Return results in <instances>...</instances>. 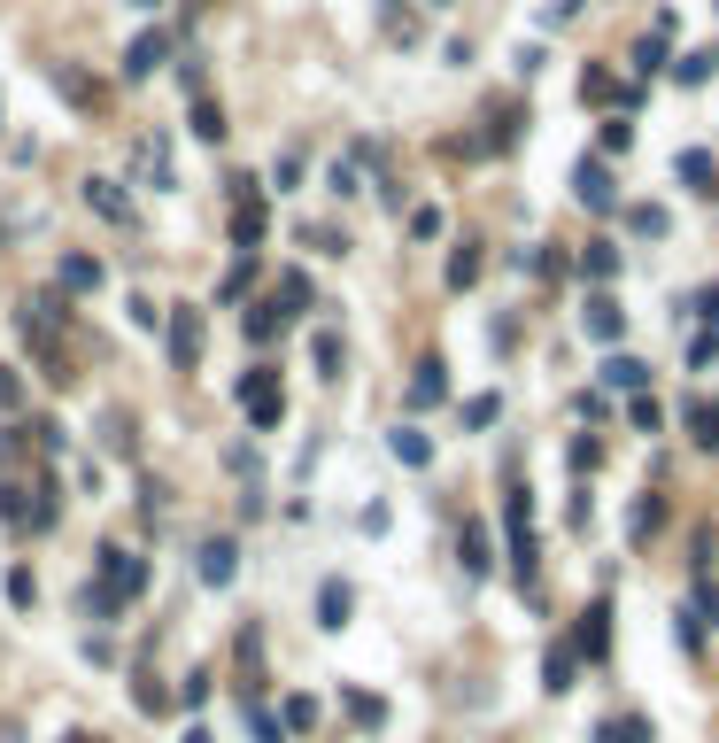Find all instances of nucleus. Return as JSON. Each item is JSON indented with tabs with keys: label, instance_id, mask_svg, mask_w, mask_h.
Here are the masks:
<instances>
[{
	"label": "nucleus",
	"instance_id": "1",
	"mask_svg": "<svg viewBox=\"0 0 719 743\" xmlns=\"http://www.w3.org/2000/svg\"><path fill=\"white\" fill-rule=\"evenodd\" d=\"M140 589H147V558H132V550L109 542V550H101V589H93L86 604H93V612H116V604H132Z\"/></svg>",
	"mask_w": 719,
	"mask_h": 743
},
{
	"label": "nucleus",
	"instance_id": "2",
	"mask_svg": "<svg viewBox=\"0 0 719 743\" xmlns=\"http://www.w3.org/2000/svg\"><path fill=\"white\" fill-rule=\"evenodd\" d=\"M240 411L256 418V426H279V418H287V395H279V380H271V364H256V372L240 380Z\"/></svg>",
	"mask_w": 719,
	"mask_h": 743
},
{
	"label": "nucleus",
	"instance_id": "3",
	"mask_svg": "<svg viewBox=\"0 0 719 743\" xmlns=\"http://www.w3.org/2000/svg\"><path fill=\"white\" fill-rule=\"evenodd\" d=\"M573 658H588V666H604V658H611V604H588V612H580Z\"/></svg>",
	"mask_w": 719,
	"mask_h": 743
},
{
	"label": "nucleus",
	"instance_id": "4",
	"mask_svg": "<svg viewBox=\"0 0 719 743\" xmlns=\"http://www.w3.org/2000/svg\"><path fill=\"white\" fill-rule=\"evenodd\" d=\"M580 333H588V341H619V333H627V310H619V302L596 287V295L580 302Z\"/></svg>",
	"mask_w": 719,
	"mask_h": 743
},
{
	"label": "nucleus",
	"instance_id": "5",
	"mask_svg": "<svg viewBox=\"0 0 719 743\" xmlns=\"http://www.w3.org/2000/svg\"><path fill=\"white\" fill-rule=\"evenodd\" d=\"M573 194H580L588 209H604V217L619 209V186H611V171H604V163H588V155L573 163Z\"/></svg>",
	"mask_w": 719,
	"mask_h": 743
},
{
	"label": "nucleus",
	"instance_id": "6",
	"mask_svg": "<svg viewBox=\"0 0 719 743\" xmlns=\"http://www.w3.org/2000/svg\"><path fill=\"white\" fill-rule=\"evenodd\" d=\"M503 519H511V573H518V581H534V519H526V496H511Z\"/></svg>",
	"mask_w": 719,
	"mask_h": 743
},
{
	"label": "nucleus",
	"instance_id": "7",
	"mask_svg": "<svg viewBox=\"0 0 719 743\" xmlns=\"http://www.w3.org/2000/svg\"><path fill=\"white\" fill-rule=\"evenodd\" d=\"M171 364H178V372L202 364V310H178V318H171Z\"/></svg>",
	"mask_w": 719,
	"mask_h": 743
},
{
	"label": "nucleus",
	"instance_id": "8",
	"mask_svg": "<svg viewBox=\"0 0 719 743\" xmlns=\"http://www.w3.org/2000/svg\"><path fill=\"white\" fill-rule=\"evenodd\" d=\"M163 55H171V31H140V39L124 47V78H147Z\"/></svg>",
	"mask_w": 719,
	"mask_h": 743
},
{
	"label": "nucleus",
	"instance_id": "9",
	"mask_svg": "<svg viewBox=\"0 0 719 743\" xmlns=\"http://www.w3.org/2000/svg\"><path fill=\"white\" fill-rule=\"evenodd\" d=\"M441 372H449L441 357H426V364H418V380H410V411H433V403L449 395V380H441Z\"/></svg>",
	"mask_w": 719,
	"mask_h": 743
},
{
	"label": "nucleus",
	"instance_id": "10",
	"mask_svg": "<svg viewBox=\"0 0 719 743\" xmlns=\"http://www.w3.org/2000/svg\"><path fill=\"white\" fill-rule=\"evenodd\" d=\"M232 573H240V550H232L225 535H217V542H202V581H209V589H225Z\"/></svg>",
	"mask_w": 719,
	"mask_h": 743
},
{
	"label": "nucleus",
	"instance_id": "11",
	"mask_svg": "<svg viewBox=\"0 0 719 743\" xmlns=\"http://www.w3.org/2000/svg\"><path fill=\"white\" fill-rule=\"evenodd\" d=\"M681 179H689V194H719V155H704V148H689L681 163H673Z\"/></svg>",
	"mask_w": 719,
	"mask_h": 743
},
{
	"label": "nucleus",
	"instance_id": "12",
	"mask_svg": "<svg viewBox=\"0 0 719 743\" xmlns=\"http://www.w3.org/2000/svg\"><path fill=\"white\" fill-rule=\"evenodd\" d=\"M348 612H356L348 581H325V589H317V627H348Z\"/></svg>",
	"mask_w": 719,
	"mask_h": 743
},
{
	"label": "nucleus",
	"instance_id": "13",
	"mask_svg": "<svg viewBox=\"0 0 719 743\" xmlns=\"http://www.w3.org/2000/svg\"><path fill=\"white\" fill-rule=\"evenodd\" d=\"M604 387H619V395H642V387H650V364H634V357H604Z\"/></svg>",
	"mask_w": 719,
	"mask_h": 743
},
{
	"label": "nucleus",
	"instance_id": "14",
	"mask_svg": "<svg viewBox=\"0 0 719 743\" xmlns=\"http://www.w3.org/2000/svg\"><path fill=\"white\" fill-rule=\"evenodd\" d=\"M387 449H395V465H410V473H418V465H433V442L418 434V426H395V442H387Z\"/></svg>",
	"mask_w": 719,
	"mask_h": 743
},
{
	"label": "nucleus",
	"instance_id": "15",
	"mask_svg": "<svg viewBox=\"0 0 719 743\" xmlns=\"http://www.w3.org/2000/svg\"><path fill=\"white\" fill-rule=\"evenodd\" d=\"M580 101H604V109H619V101H634V93L619 86L611 70H588V78H580Z\"/></svg>",
	"mask_w": 719,
	"mask_h": 743
},
{
	"label": "nucleus",
	"instance_id": "16",
	"mask_svg": "<svg viewBox=\"0 0 719 743\" xmlns=\"http://www.w3.org/2000/svg\"><path fill=\"white\" fill-rule=\"evenodd\" d=\"M86 202L101 209V217H109V225H124V217H132V202H124V194H116L109 179H86Z\"/></svg>",
	"mask_w": 719,
	"mask_h": 743
},
{
	"label": "nucleus",
	"instance_id": "17",
	"mask_svg": "<svg viewBox=\"0 0 719 743\" xmlns=\"http://www.w3.org/2000/svg\"><path fill=\"white\" fill-rule=\"evenodd\" d=\"M580 271H588L596 287H604V279H619V248H611V240H596V248H580Z\"/></svg>",
	"mask_w": 719,
	"mask_h": 743
},
{
	"label": "nucleus",
	"instance_id": "18",
	"mask_svg": "<svg viewBox=\"0 0 719 743\" xmlns=\"http://www.w3.org/2000/svg\"><path fill=\"white\" fill-rule=\"evenodd\" d=\"M62 287H70V295H93V287H101V264H93V256H62Z\"/></svg>",
	"mask_w": 719,
	"mask_h": 743
},
{
	"label": "nucleus",
	"instance_id": "19",
	"mask_svg": "<svg viewBox=\"0 0 719 743\" xmlns=\"http://www.w3.org/2000/svg\"><path fill=\"white\" fill-rule=\"evenodd\" d=\"M232 240H240V248H256V240H263V202H256V194H240V217H232Z\"/></svg>",
	"mask_w": 719,
	"mask_h": 743
},
{
	"label": "nucleus",
	"instance_id": "20",
	"mask_svg": "<svg viewBox=\"0 0 719 743\" xmlns=\"http://www.w3.org/2000/svg\"><path fill=\"white\" fill-rule=\"evenodd\" d=\"M573 666H580V658L565 651V643H557V651L542 658V689H557V697H565V689H573Z\"/></svg>",
	"mask_w": 719,
	"mask_h": 743
},
{
	"label": "nucleus",
	"instance_id": "21",
	"mask_svg": "<svg viewBox=\"0 0 719 743\" xmlns=\"http://www.w3.org/2000/svg\"><path fill=\"white\" fill-rule=\"evenodd\" d=\"M596 743H650V720L619 713V720H604V728H596Z\"/></svg>",
	"mask_w": 719,
	"mask_h": 743
},
{
	"label": "nucleus",
	"instance_id": "22",
	"mask_svg": "<svg viewBox=\"0 0 719 743\" xmlns=\"http://www.w3.org/2000/svg\"><path fill=\"white\" fill-rule=\"evenodd\" d=\"M712 70H719V55H712V47H696V55H681V62H673V78H681V86H704Z\"/></svg>",
	"mask_w": 719,
	"mask_h": 743
},
{
	"label": "nucleus",
	"instance_id": "23",
	"mask_svg": "<svg viewBox=\"0 0 719 743\" xmlns=\"http://www.w3.org/2000/svg\"><path fill=\"white\" fill-rule=\"evenodd\" d=\"M457 550H464V573H488V527H464V542H457Z\"/></svg>",
	"mask_w": 719,
	"mask_h": 743
},
{
	"label": "nucleus",
	"instance_id": "24",
	"mask_svg": "<svg viewBox=\"0 0 719 743\" xmlns=\"http://www.w3.org/2000/svg\"><path fill=\"white\" fill-rule=\"evenodd\" d=\"M658 70H665V39H658V31H650V39L634 47V78H658Z\"/></svg>",
	"mask_w": 719,
	"mask_h": 743
},
{
	"label": "nucleus",
	"instance_id": "25",
	"mask_svg": "<svg viewBox=\"0 0 719 743\" xmlns=\"http://www.w3.org/2000/svg\"><path fill=\"white\" fill-rule=\"evenodd\" d=\"M627 225H634V233H650V240L673 233V217H665V209H650V202H634V209H627Z\"/></svg>",
	"mask_w": 719,
	"mask_h": 743
},
{
	"label": "nucleus",
	"instance_id": "26",
	"mask_svg": "<svg viewBox=\"0 0 719 743\" xmlns=\"http://www.w3.org/2000/svg\"><path fill=\"white\" fill-rule=\"evenodd\" d=\"M194 140H225V109L217 101H194Z\"/></svg>",
	"mask_w": 719,
	"mask_h": 743
},
{
	"label": "nucleus",
	"instance_id": "27",
	"mask_svg": "<svg viewBox=\"0 0 719 743\" xmlns=\"http://www.w3.org/2000/svg\"><path fill=\"white\" fill-rule=\"evenodd\" d=\"M472 279H480V248H472V240H464L457 256H449V287H472Z\"/></svg>",
	"mask_w": 719,
	"mask_h": 743
},
{
	"label": "nucleus",
	"instance_id": "28",
	"mask_svg": "<svg viewBox=\"0 0 719 743\" xmlns=\"http://www.w3.org/2000/svg\"><path fill=\"white\" fill-rule=\"evenodd\" d=\"M689 426H696L704 449H719V411H712V403H689Z\"/></svg>",
	"mask_w": 719,
	"mask_h": 743
},
{
	"label": "nucleus",
	"instance_id": "29",
	"mask_svg": "<svg viewBox=\"0 0 719 743\" xmlns=\"http://www.w3.org/2000/svg\"><path fill=\"white\" fill-rule=\"evenodd\" d=\"M348 713H356V728H379V720H387V705H379V697H364V689H348Z\"/></svg>",
	"mask_w": 719,
	"mask_h": 743
},
{
	"label": "nucleus",
	"instance_id": "30",
	"mask_svg": "<svg viewBox=\"0 0 719 743\" xmlns=\"http://www.w3.org/2000/svg\"><path fill=\"white\" fill-rule=\"evenodd\" d=\"M302 302H310V279H302V271H287V279H279V310H287V318H294Z\"/></svg>",
	"mask_w": 719,
	"mask_h": 743
},
{
	"label": "nucleus",
	"instance_id": "31",
	"mask_svg": "<svg viewBox=\"0 0 719 743\" xmlns=\"http://www.w3.org/2000/svg\"><path fill=\"white\" fill-rule=\"evenodd\" d=\"M140 171H147L155 186H171V163H163V140H147V148H140Z\"/></svg>",
	"mask_w": 719,
	"mask_h": 743
},
{
	"label": "nucleus",
	"instance_id": "32",
	"mask_svg": "<svg viewBox=\"0 0 719 743\" xmlns=\"http://www.w3.org/2000/svg\"><path fill=\"white\" fill-rule=\"evenodd\" d=\"M689 364H696V372H712V364H719V326H712V333H696V349H689Z\"/></svg>",
	"mask_w": 719,
	"mask_h": 743
},
{
	"label": "nucleus",
	"instance_id": "33",
	"mask_svg": "<svg viewBox=\"0 0 719 743\" xmlns=\"http://www.w3.org/2000/svg\"><path fill=\"white\" fill-rule=\"evenodd\" d=\"M495 411H503L495 395H472V403H464V426H495Z\"/></svg>",
	"mask_w": 719,
	"mask_h": 743
},
{
	"label": "nucleus",
	"instance_id": "34",
	"mask_svg": "<svg viewBox=\"0 0 719 743\" xmlns=\"http://www.w3.org/2000/svg\"><path fill=\"white\" fill-rule=\"evenodd\" d=\"M248 728H256L263 743H287V720H271V713H263V705H256V713H248Z\"/></svg>",
	"mask_w": 719,
	"mask_h": 743
},
{
	"label": "nucleus",
	"instance_id": "35",
	"mask_svg": "<svg viewBox=\"0 0 719 743\" xmlns=\"http://www.w3.org/2000/svg\"><path fill=\"white\" fill-rule=\"evenodd\" d=\"M287 728H294V736H302V728H317V705H310V697H287Z\"/></svg>",
	"mask_w": 719,
	"mask_h": 743
},
{
	"label": "nucleus",
	"instance_id": "36",
	"mask_svg": "<svg viewBox=\"0 0 719 743\" xmlns=\"http://www.w3.org/2000/svg\"><path fill=\"white\" fill-rule=\"evenodd\" d=\"M317 372H325V380L341 372V341H333V333H317Z\"/></svg>",
	"mask_w": 719,
	"mask_h": 743
},
{
	"label": "nucleus",
	"instance_id": "37",
	"mask_svg": "<svg viewBox=\"0 0 719 743\" xmlns=\"http://www.w3.org/2000/svg\"><path fill=\"white\" fill-rule=\"evenodd\" d=\"M658 519H665V511H658V496H642V504H634V519H627V527H634V535H650Z\"/></svg>",
	"mask_w": 719,
	"mask_h": 743
},
{
	"label": "nucleus",
	"instance_id": "38",
	"mask_svg": "<svg viewBox=\"0 0 719 743\" xmlns=\"http://www.w3.org/2000/svg\"><path fill=\"white\" fill-rule=\"evenodd\" d=\"M634 426H642V434H658V426H665V411L650 403V395H634Z\"/></svg>",
	"mask_w": 719,
	"mask_h": 743
},
{
	"label": "nucleus",
	"instance_id": "39",
	"mask_svg": "<svg viewBox=\"0 0 719 743\" xmlns=\"http://www.w3.org/2000/svg\"><path fill=\"white\" fill-rule=\"evenodd\" d=\"M604 465V442H573V473H596Z\"/></svg>",
	"mask_w": 719,
	"mask_h": 743
},
{
	"label": "nucleus",
	"instance_id": "40",
	"mask_svg": "<svg viewBox=\"0 0 719 743\" xmlns=\"http://www.w3.org/2000/svg\"><path fill=\"white\" fill-rule=\"evenodd\" d=\"M16 403H24V380H16L8 364H0V411H16Z\"/></svg>",
	"mask_w": 719,
	"mask_h": 743
},
{
	"label": "nucleus",
	"instance_id": "41",
	"mask_svg": "<svg viewBox=\"0 0 719 743\" xmlns=\"http://www.w3.org/2000/svg\"><path fill=\"white\" fill-rule=\"evenodd\" d=\"M696 318H712V326H719V287H704V295H696Z\"/></svg>",
	"mask_w": 719,
	"mask_h": 743
},
{
	"label": "nucleus",
	"instance_id": "42",
	"mask_svg": "<svg viewBox=\"0 0 719 743\" xmlns=\"http://www.w3.org/2000/svg\"><path fill=\"white\" fill-rule=\"evenodd\" d=\"M588 0H549V24H565V16H580Z\"/></svg>",
	"mask_w": 719,
	"mask_h": 743
},
{
	"label": "nucleus",
	"instance_id": "43",
	"mask_svg": "<svg viewBox=\"0 0 719 743\" xmlns=\"http://www.w3.org/2000/svg\"><path fill=\"white\" fill-rule=\"evenodd\" d=\"M186 743H209V728H186Z\"/></svg>",
	"mask_w": 719,
	"mask_h": 743
},
{
	"label": "nucleus",
	"instance_id": "44",
	"mask_svg": "<svg viewBox=\"0 0 719 743\" xmlns=\"http://www.w3.org/2000/svg\"><path fill=\"white\" fill-rule=\"evenodd\" d=\"M132 8H155V0H132Z\"/></svg>",
	"mask_w": 719,
	"mask_h": 743
},
{
	"label": "nucleus",
	"instance_id": "45",
	"mask_svg": "<svg viewBox=\"0 0 719 743\" xmlns=\"http://www.w3.org/2000/svg\"><path fill=\"white\" fill-rule=\"evenodd\" d=\"M70 743H93V736H70Z\"/></svg>",
	"mask_w": 719,
	"mask_h": 743
}]
</instances>
